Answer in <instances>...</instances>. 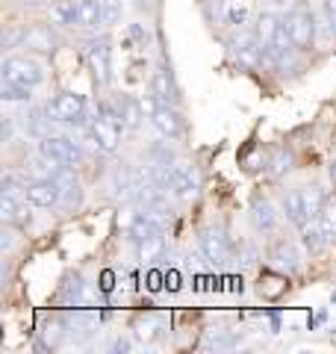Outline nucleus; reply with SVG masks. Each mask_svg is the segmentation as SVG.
Instances as JSON below:
<instances>
[{
	"label": "nucleus",
	"mask_w": 336,
	"mask_h": 354,
	"mask_svg": "<svg viewBox=\"0 0 336 354\" xmlns=\"http://www.w3.org/2000/svg\"><path fill=\"white\" fill-rule=\"evenodd\" d=\"M162 325H165L162 316H139V319H136V337H139L142 342H153L156 337H160Z\"/></svg>",
	"instance_id": "393cba45"
},
{
	"label": "nucleus",
	"mask_w": 336,
	"mask_h": 354,
	"mask_svg": "<svg viewBox=\"0 0 336 354\" xmlns=\"http://www.w3.org/2000/svg\"><path fill=\"white\" fill-rule=\"evenodd\" d=\"M30 204V201H27ZM27 204L21 201L18 195H3L0 198V216H3V225H12V227H18V230H24V227H30V209H27Z\"/></svg>",
	"instance_id": "4468645a"
},
{
	"label": "nucleus",
	"mask_w": 336,
	"mask_h": 354,
	"mask_svg": "<svg viewBox=\"0 0 336 354\" xmlns=\"http://www.w3.org/2000/svg\"><path fill=\"white\" fill-rule=\"evenodd\" d=\"M268 260H272L274 269L280 272H298L301 269V251L292 239L286 236H277L272 242V248H268Z\"/></svg>",
	"instance_id": "1a4fd4ad"
},
{
	"label": "nucleus",
	"mask_w": 336,
	"mask_h": 354,
	"mask_svg": "<svg viewBox=\"0 0 336 354\" xmlns=\"http://www.w3.org/2000/svg\"><path fill=\"white\" fill-rule=\"evenodd\" d=\"M18 242V227L12 225H3V239H0V245H3V251H12Z\"/></svg>",
	"instance_id": "72a5a7b5"
},
{
	"label": "nucleus",
	"mask_w": 336,
	"mask_h": 354,
	"mask_svg": "<svg viewBox=\"0 0 336 354\" xmlns=\"http://www.w3.org/2000/svg\"><path fill=\"white\" fill-rule=\"evenodd\" d=\"M280 207H283L286 218L301 230L310 221V209H307V201H304V189H292L280 198Z\"/></svg>",
	"instance_id": "6ab92c4d"
},
{
	"label": "nucleus",
	"mask_w": 336,
	"mask_h": 354,
	"mask_svg": "<svg viewBox=\"0 0 336 354\" xmlns=\"http://www.w3.org/2000/svg\"><path fill=\"white\" fill-rule=\"evenodd\" d=\"M251 15V3L248 0H224L221 6V21L227 27H245Z\"/></svg>",
	"instance_id": "4be33fe9"
},
{
	"label": "nucleus",
	"mask_w": 336,
	"mask_h": 354,
	"mask_svg": "<svg viewBox=\"0 0 336 354\" xmlns=\"http://www.w3.org/2000/svg\"><path fill=\"white\" fill-rule=\"evenodd\" d=\"M50 18L59 27H77V3L74 0H56L50 6Z\"/></svg>",
	"instance_id": "b1692460"
},
{
	"label": "nucleus",
	"mask_w": 336,
	"mask_h": 354,
	"mask_svg": "<svg viewBox=\"0 0 336 354\" xmlns=\"http://www.w3.org/2000/svg\"><path fill=\"white\" fill-rule=\"evenodd\" d=\"M330 180H333V186H336V162H330Z\"/></svg>",
	"instance_id": "79ce46f5"
},
{
	"label": "nucleus",
	"mask_w": 336,
	"mask_h": 354,
	"mask_svg": "<svg viewBox=\"0 0 336 354\" xmlns=\"http://www.w3.org/2000/svg\"><path fill=\"white\" fill-rule=\"evenodd\" d=\"M133 346H136V342H133L127 334H121V337H115V342H112V351H133Z\"/></svg>",
	"instance_id": "e433bc0d"
},
{
	"label": "nucleus",
	"mask_w": 336,
	"mask_h": 354,
	"mask_svg": "<svg viewBox=\"0 0 336 354\" xmlns=\"http://www.w3.org/2000/svg\"><path fill=\"white\" fill-rule=\"evenodd\" d=\"M130 36L133 39H136V44H139V48H151V30L148 27H144V24H130Z\"/></svg>",
	"instance_id": "473e14b6"
},
{
	"label": "nucleus",
	"mask_w": 336,
	"mask_h": 354,
	"mask_svg": "<svg viewBox=\"0 0 336 354\" xmlns=\"http://www.w3.org/2000/svg\"><path fill=\"white\" fill-rule=\"evenodd\" d=\"M24 192H27V201L39 209H50V207L62 204L59 186H56V180H50V177H30Z\"/></svg>",
	"instance_id": "0eeeda50"
},
{
	"label": "nucleus",
	"mask_w": 336,
	"mask_h": 354,
	"mask_svg": "<svg viewBox=\"0 0 336 354\" xmlns=\"http://www.w3.org/2000/svg\"><path fill=\"white\" fill-rule=\"evenodd\" d=\"M118 104H121V113H124L127 127H130V130H136V127L142 124V118H144V109H142V104H139V97L133 101V97L121 95V97H118Z\"/></svg>",
	"instance_id": "cd10ccee"
},
{
	"label": "nucleus",
	"mask_w": 336,
	"mask_h": 354,
	"mask_svg": "<svg viewBox=\"0 0 336 354\" xmlns=\"http://www.w3.org/2000/svg\"><path fill=\"white\" fill-rule=\"evenodd\" d=\"M200 251H204V257H207L209 263L221 266V263L230 260V239L224 236L221 230L207 227L204 234H200Z\"/></svg>",
	"instance_id": "ddd939ff"
},
{
	"label": "nucleus",
	"mask_w": 336,
	"mask_h": 354,
	"mask_svg": "<svg viewBox=\"0 0 336 354\" xmlns=\"http://www.w3.org/2000/svg\"><path fill=\"white\" fill-rule=\"evenodd\" d=\"M86 133H88V139H92V145H95L97 151H104V153H115V151H118L121 127H115V124H112V121H106V118H100L97 113H95L92 121H88Z\"/></svg>",
	"instance_id": "6e6552de"
},
{
	"label": "nucleus",
	"mask_w": 336,
	"mask_h": 354,
	"mask_svg": "<svg viewBox=\"0 0 336 354\" xmlns=\"http://www.w3.org/2000/svg\"><path fill=\"white\" fill-rule=\"evenodd\" d=\"M12 139H15V118L3 115V142H12Z\"/></svg>",
	"instance_id": "4c0bfd02"
},
{
	"label": "nucleus",
	"mask_w": 336,
	"mask_h": 354,
	"mask_svg": "<svg viewBox=\"0 0 336 354\" xmlns=\"http://www.w3.org/2000/svg\"><path fill=\"white\" fill-rule=\"evenodd\" d=\"M251 221L260 234H272V230L277 227V213H274V207H272L268 198H263V195L251 198Z\"/></svg>",
	"instance_id": "f3484780"
},
{
	"label": "nucleus",
	"mask_w": 336,
	"mask_h": 354,
	"mask_svg": "<svg viewBox=\"0 0 336 354\" xmlns=\"http://www.w3.org/2000/svg\"><path fill=\"white\" fill-rule=\"evenodd\" d=\"M59 301H62V304H71V307H80V304L86 301V281H83L80 272L65 274L62 290H59Z\"/></svg>",
	"instance_id": "aec40b11"
},
{
	"label": "nucleus",
	"mask_w": 336,
	"mask_h": 354,
	"mask_svg": "<svg viewBox=\"0 0 336 354\" xmlns=\"http://www.w3.org/2000/svg\"><path fill=\"white\" fill-rule=\"evenodd\" d=\"M136 3H142V0H136Z\"/></svg>",
	"instance_id": "37998d69"
},
{
	"label": "nucleus",
	"mask_w": 336,
	"mask_h": 354,
	"mask_svg": "<svg viewBox=\"0 0 336 354\" xmlns=\"http://www.w3.org/2000/svg\"><path fill=\"white\" fill-rule=\"evenodd\" d=\"M289 169H292V157H289V153H283V151H280L277 153V160H274V174H283V171H289Z\"/></svg>",
	"instance_id": "f704fd0d"
},
{
	"label": "nucleus",
	"mask_w": 336,
	"mask_h": 354,
	"mask_svg": "<svg viewBox=\"0 0 336 354\" xmlns=\"http://www.w3.org/2000/svg\"><path fill=\"white\" fill-rule=\"evenodd\" d=\"M160 281H162V274L160 272H151V283L148 286H151V290H160V286H162Z\"/></svg>",
	"instance_id": "ea45409f"
},
{
	"label": "nucleus",
	"mask_w": 336,
	"mask_h": 354,
	"mask_svg": "<svg viewBox=\"0 0 336 354\" xmlns=\"http://www.w3.org/2000/svg\"><path fill=\"white\" fill-rule=\"evenodd\" d=\"M324 15H328V24L336 32V0H324Z\"/></svg>",
	"instance_id": "58836bf2"
},
{
	"label": "nucleus",
	"mask_w": 336,
	"mask_h": 354,
	"mask_svg": "<svg viewBox=\"0 0 336 354\" xmlns=\"http://www.w3.org/2000/svg\"><path fill=\"white\" fill-rule=\"evenodd\" d=\"M151 92L160 97L162 104H180V86H177V80H174V74H171V68H168L165 62H160L153 68V74H151Z\"/></svg>",
	"instance_id": "9d476101"
},
{
	"label": "nucleus",
	"mask_w": 336,
	"mask_h": 354,
	"mask_svg": "<svg viewBox=\"0 0 336 354\" xmlns=\"http://www.w3.org/2000/svg\"><path fill=\"white\" fill-rule=\"evenodd\" d=\"M148 157H151V162L165 165V169H171V165L177 162V153H174L171 148H168V142H156V145H151Z\"/></svg>",
	"instance_id": "7c9ffc66"
},
{
	"label": "nucleus",
	"mask_w": 336,
	"mask_h": 354,
	"mask_svg": "<svg viewBox=\"0 0 336 354\" xmlns=\"http://www.w3.org/2000/svg\"><path fill=\"white\" fill-rule=\"evenodd\" d=\"M171 186H174V195H180V198L198 195L200 180H198L195 165L186 162V160H177V162L171 165Z\"/></svg>",
	"instance_id": "f8f14e48"
},
{
	"label": "nucleus",
	"mask_w": 336,
	"mask_h": 354,
	"mask_svg": "<svg viewBox=\"0 0 336 354\" xmlns=\"http://www.w3.org/2000/svg\"><path fill=\"white\" fill-rule=\"evenodd\" d=\"M0 95H3L6 104H30L32 101L30 86H18V83H9V80H3V86H0Z\"/></svg>",
	"instance_id": "c85d7f7f"
},
{
	"label": "nucleus",
	"mask_w": 336,
	"mask_h": 354,
	"mask_svg": "<svg viewBox=\"0 0 336 354\" xmlns=\"http://www.w3.org/2000/svg\"><path fill=\"white\" fill-rule=\"evenodd\" d=\"M106 24V3L104 0H77V27L97 30Z\"/></svg>",
	"instance_id": "2eb2a0df"
},
{
	"label": "nucleus",
	"mask_w": 336,
	"mask_h": 354,
	"mask_svg": "<svg viewBox=\"0 0 336 354\" xmlns=\"http://www.w3.org/2000/svg\"><path fill=\"white\" fill-rule=\"evenodd\" d=\"M233 57H236V62L245 65V68H256V65L265 59V48L254 32H242V36L233 41Z\"/></svg>",
	"instance_id": "9b49d317"
},
{
	"label": "nucleus",
	"mask_w": 336,
	"mask_h": 354,
	"mask_svg": "<svg viewBox=\"0 0 336 354\" xmlns=\"http://www.w3.org/2000/svg\"><path fill=\"white\" fill-rule=\"evenodd\" d=\"M21 6H39V3H44V0H18Z\"/></svg>",
	"instance_id": "a19ab883"
},
{
	"label": "nucleus",
	"mask_w": 336,
	"mask_h": 354,
	"mask_svg": "<svg viewBox=\"0 0 336 354\" xmlns=\"http://www.w3.org/2000/svg\"><path fill=\"white\" fill-rule=\"evenodd\" d=\"M304 201H307V209H310V218H316L321 213V207L328 204L324 201V192L316 189V186H310V189H304Z\"/></svg>",
	"instance_id": "2f4dec72"
},
{
	"label": "nucleus",
	"mask_w": 336,
	"mask_h": 354,
	"mask_svg": "<svg viewBox=\"0 0 336 354\" xmlns=\"http://www.w3.org/2000/svg\"><path fill=\"white\" fill-rule=\"evenodd\" d=\"M316 218H319V225L324 230V236H328V242H336V204L328 201Z\"/></svg>",
	"instance_id": "c756f323"
},
{
	"label": "nucleus",
	"mask_w": 336,
	"mask_h": 354,
	"mask_svg": "<svg viewBox=\"0 0 336 354\" xmlns=\"http://www.w3.org/2000/svg\"><path fill=\"white\" fill-rule=\"evenodd\" d=\"M56 186H59V195H62V207H80L83 204V186H80V180H77V174H74V169H62L56 171Z\"/></svg>",
	"instance_id": "dca6fc26"
},
{
	"label": "nucleus",
	"mask_w": 336,
	"mask_h": 354,
	"mask_svg": "<svg viewBox=\"0 0 336 354\" xmlns=\"http://www.w3.org/2000/svg\"><path fill=\"white\" fill-rule=\"evenodd\" d=\"M44 109H48L50 121H59V124L88 127V121H92V118L86 115V101H83L80 95H74V92H59Z\"/></svg>",
	"instance_id": "f03ea898"
},
{
	"label": "nucleus",
	"mask_w": 336,
	"mask_h": 354,
	"mask_svg": "<svg viewBox=\"0 0 336 354\" xmlns=\"http://www.w3.org/2000/svg\"><path fill=\"white\" fill-rule=\"evenodd\" d=\"M36 151L41 153V157H48L50 162L65 165V169H77V165L86 162L83 148L68 136H41Z\"/></svg>",
	"instance_id": "f257e3e1"
},
{
	"label": "nucleus",
	"mask_w": 336,
	"mask_h": 354,
	"mask_svg": "<svg viewBox=\"0 0 336 354\" xmlns=\"http://www.w3.org/2000/svg\"><path fill=\"white\" fill-rule=\"evenodd\" d=\"M151 124L156 127V133H160L162 139H183L186 136V118L180 115V109H177L174 104H162L156 113L151 115Z\"/></svg>",
	"instance_id": "423d86ee"
},
{
	"label": "nucleus",
	"mask_w": 336,
	"mask_h": 354,
	"mask_svg": "<svg viewBox=\"0 0 336 354\" xmlns=\"http://www.w3.org/2000/svg\"><path fill=\"white\" fill-rule=\"evenodd\" d=\"M86 62H88V71H92L95 83L104 88L112 83V48H109V39H95L92 44L86 48Z\"/></svg>",
	"instance_id": "39448f33"
},
{
	"label": "nucleus",
	"mask_w": 336,
	"mask_h": 354,
	"mask_svg": "<svg viewBox=\"0 0 336 354\" xmlns=\"http://www.w3.org/2000/svg\"><path fill=\"white\" fill-rule=\"evenodd\" d=\"M286 286H289L286 274H280L274 269H265L260 274V281H256V292H260L263 298H268V301H274V298H280L286 292Z\"/></svg>",
	"instance_id": "412c9836"
},
{
	"label": "nucleus",
	"mask_w": 336,
	"mask_h": 354,
	"mask_svg": "<svg viewBox=\"0 0 336 354\" xmlns=\"http://www.w3.org/2000/svg\"><path fill=\"white\" fill-rule=\"evenodd\" d=\"M3 80L36 88V86H41V80H44V68H41L36 59L21 57V53H18V57H6V59H3Z\"/></svg>",
	"instance_id": "20e7f679"
},
{
	"label": "nucleus",
	"mask_w": 336,
	"mask_h": 354,
	"mask_svg": "<svg viewBox=\"0 0 336 354\" xmlns=\"http://www.w3.org/2000/svg\"><path fill=\"white\" fill-rule=\"evenodd\" d=\"M277 27H280V21H277V15L274 12H263L260 18H256V27H254V36L263 41V48H268V41L274 39V32H277Z\"/></svg>",
	"instance_id": "bb28decb"
},
{
	"label": "nucleus",
	"mask_w": 336,
	"mask_h": 354,
	"mask_svg": "<svg viewBox=\"0 0 336 354\" xmlns=\"http://www.w3.org/2000/svg\"><path fill=\"white\" fill-rule=\"evenodd\" d=\"M162 254H165V239H162V234H153V236H148V239L139 242V260H142V263H153V260H160Z\"/></svg>",
	"instance_id": "a878e982"
},
{
	"label": "nucleus",
	"mask_w": 336,
	"mask_h": 354,
	"mask_svg": "<svg viewBox=\"0 0 336 354\" xmlns=\"http://www.w3.org/2000/svg\"><path fill=\"white\" fill-rule=\"evenodd\" d=\"M204 346L207 348H230V346H236V339H233V337H209Z\"/></svg>",
	"instance_id": "c9c22d12"
},
{
	"label": "nucleus",
	"mask_w": 336,
	"mask_h": 354,
	"mask_svg": "<svg viewBox=\"0 0 336 354\" xmlns=\"http://www.w3.org/2000/svg\"><path fill=\"white\" fill-rule=\"evenodd\" d=\"M301 245H304V251H310V254H321V248L328 245V236H324L319 218H310L307 225L301 227Z\"/></svg>",
	"instance_id": "5701e85b"
},
{
	"label": "nucleus",
	"mask_w": 336,
	"mask_h": 354,
	"mask_svg": "<svg viewBox=\"0 0 336 354\" xmlns=\"http://www.w3.org/2000/svg\"><path fill=\"white\" fill-rule=\"evenodd\" d=\"M283 24L289 30V36H292V44L301 53H307L312 44H316V15H312L307 6H295L292 12L283 18Z\"/></svg>",
	"instance_id": "7ed1b4c3"
},
{
	"label": "nucleus",
	"mask_w": 336,
	"mask_h": 354,
	"mask_svg": "<svg viewBox=\"0 0 336 354\" xmlns=\"http://www.w3.org/2000/svg\"><path fill=\"white\" fill-rule=\"evenodd\" d=\"M21 44L24 48H32V50H41V53H53L56 50V32L48 27V24H32L21 32Z\"/></svg>",
	"instance_id": "a211bd4d"
}]
</instances>
